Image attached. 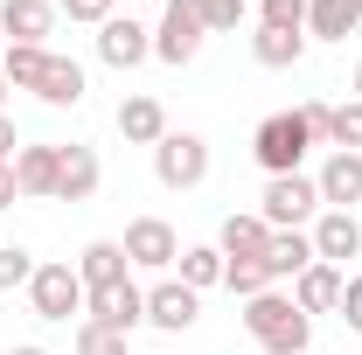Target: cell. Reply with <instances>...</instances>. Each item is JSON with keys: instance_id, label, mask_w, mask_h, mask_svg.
<instances>
[{"instance_id": "1", "label": "cell", "mask_w": 362, "mask_h": 355, "mask_svg": "<svg viewBox=\"0 0 362 355\" xmlns=\"http://www.w3.org/2000/svg\"><path fill=\"white\" fill-rule=\"evenodd\" d=\"M0 70H7L14 91H35L42 105H56V112H77V105H84V63H77V56L7 42V49H0Z\"/></svg>"}, {"instance_id": "2", "label": "cell", "mask_w": 362, "mask_h": 355, "mask_svg": "<svg viewBox=\"0 0 362 355\" xmlns=\"http://www.w3.org/2000/svg\"><path fill=\"white\" fill-rule=\"evenodd\" d=\"M244 334L265 355H307L314 320L293 307V293H258V300H244Z\"/></svg>"}, {"instance_id": "3", "label": "cell", "mask_w": 362, "mask_h": 355, "mask_svg": "<svg viewBox=\"0 0 362 355\" xmlns=\"http://www.w3.org/2000/svg\"><path fill=\"white\" fill-rule=\"evenodd\" d=\"M307 119L300 112H272L258 119V133H251V153H258V168L265 175H300V161H307Z\"/></svg>"}, {"instance_id": "4", "label": "cell", "mask_w": 362, "mask_h": 355, "mask_svg": "<svg viewBox=\"0 0 362 355\" xmlns=\"http://www.w3.org/2000/svg\"><path fill=\"white\" fill-rule=\"evenodd\" d=\"M202 0H168L160 7V28H153V56L160 63H175V70H188L195 56H202Z\"/></svg>"}, {"instance_id": "5", "label": "cell", "mask_w": 362, "mask_h": 355, "mask_svg": "<svg viewBox=\"0 0 362 355\" xmlns=\"http://www.w3.org/2000/svg\"><path fill=\"white\" fill-rule=\"evenodd\" d=\"M258 216H265L272 230H307V223L320 216L314 175H272V181H265V202H258Z\"/></svg>"}, {"instance_id": "6", "label": "cell", "mask_w": 362, "mask_h": 355, "mask_svg": "<svg viewBox=\"0 0 362 355\" xmlns=\"http://www.w3.org/2000/svg\"><path fill=\"white\" fill-rule=\"evenodd\" d=\"M153 175H160V188H202L209 181V139L168 126V139L153 146Z\"/></svg>"}, {"instance_id": "7", "label": "cell", "mask_w": 362, "mask_h": 355, "mask_svg": "<svg viewBox=\"0 0 362 355\" xmlns=\"http://www.w3.org/2000/svg\"><path fill=\"white\" fill-rule=\"evenodd\" d=\"M119 251H126V265H139V272H168L181 258V237H175L168 216H133L126 237H119Z\"/></svg>"}, {"instance_id": "8", "label": "cell", "mask_w": 362, "mask_h": 355, "mask_svg": "<svg viewBox=\"0 0 362 355\" xmlns=\"http://www.w3.org/2000/svg\"><path fill=\"white\" fill-rule=\"evenodd\" d=\"M28 307H35V320H70V313H84V279H77V265H35Z\"/></svg>"}, {"instance_id": "9", "label": "cell", "mask_w": 362, "mask_h": 355, "mask_svg": "<svg viewBox=\"0 0 362 355\" xmlns=\"http://www.w3.org/2000/svg\"><path fill=\"white\" fill-rule=\"evenodd\" d=\"M84 320L112 327V334H133L139 320H146V293H139L133 279H119V286H98V293H84Z\"/></svg>"}, {"instance_id": "10", "label": "cell", "mask_w": 362, "mask_h": 355, "mask_svg": "<svg viewBox=\"0 0 362 355\" xmlns=\"http://www.w3.org/2000/svg\"><path fill=\"white\" fill-rule=\"evenodd\" d=\"M307 237H314V258H320V265H341V272H349V258H362V223H356V209H320Z\"/></svg>"}, {"instance_id": "11", "label": "cell", "mask_w": 362, "mask_h": 355, "mask_svg": "<svg viewBox=\"0 0 362 355\" xmlns=\"http://www.w3.org/2000/svg\"><path fill=\"white\" fill-rule=\"evenodd\" d=\"M202 320V293H188L181 279H160L153 293H146V327H160V334H188Z\"/></svg>"}, {"instance_id": "12", "label": "cell", "mask_w": 362, "mask_h": 355, "mask_svg": "<svg viewBox=\"0 0 362 355\" xmlns=\"http://www.w3.org/2000/svg\"><path fill=\"white\" fill-rule=\"evenodd\" d=\"M98 56H105L112 70H139V63L153 56V28H139L133 14H112V21L98 28Z\"/></svg>"}, {"instance_id": "13", "label": "cell", "mask_w": 362, "mask_h": 355, "mask_svg": "<svg viewBox=\"0 0 362 355\" xmlns=\"http://www.w3.org/2000/svg\"><path fill=\"white\" fill-rule=\"evenodd\" d=\"M314 188H320V209H356V202H362V153L334 146V153L320 161Z\"/></svg>"}, {"instance_id": "14", "label": "cell", "mask_w": 362, "mask_h": 355, "mask_svg": "<svg viewBox=\"0 0 362 355\" xmlns=\"http://www.w3.org/2000/svg\"><path fill=\"white\" fill-rule=\"evenodd\" d=\"M0 35L7 42H28V49H49V35H56V0H0Z\"/></svg>"}, {"instance_id": "15", "label": "cell", "mask_w": 362, "mask_h": 355, "mask_svg": "<svg viewBox=\"0 0 362 355\" xmlns=\"http://www.w3.org/2000/svg\"><path fill=\"white\" fill-rule=\"evenodd\" d=\"M56 175H63V146H21L14 153V181L28 202H56Z\"/></svg>"}, {"instance_id": "16", "label": "cell", "mask_w": 362, "mask_h": 355, "mask_svg": "<svg viewBox=\"0 0 362 355\" xmlns=\"http://www.w3.org/2000/svg\"><path fill=\"white\" fill-rule=\"evenodd\" d=\"M265 244H272V223L258 216V209H251V216H244V209H230L223 230H216V251H223L230 265H244V258H265Z\"/></svg>"}, {"instance_id": "17", "label": "cell", "mask_w": 362, "mask_h": 355, "mask_svg": "<svg viewBox=\"0 0 362 355\" xmlns=\"http://www.w3.org/2000/svg\"><path fill=\"white\" fill-rule=\"evenodd\" d=\"M341 279H349L341 265H320V258H314V265L293 279V307L307 313V320H314V313H334V307H341Z\"/></svg>"}, {"instance_id": "18", "label": "cell", "mask_w": 362, "mask_h": 355, "mask_svg": "<svg viewBox=\"0 0 362 355\" xmlns=\"http://www.w3.org/2000/svg\"><path fill=\"white\" fill-rule=\"evenodd\" d=\"M362 28V0H307V42H349Z\"/></svg>"}, {"instance_id": "19", "label": "cell", "mask_w": 362, "mask_h": 355, "mask_svg": "<svg viewBox=\"0 0 362 355\" xmlns=\"http://www.w3.org/2000/svg\"><path fill=\"white\" fill-rule=\"evenodd\" d=\"M258 265H265L272 286H279V279H300V272L314 265V237H307V230H272V244H265Z\"/></svg>"}, {"instance_id": "20", "label": "cell", "mask_w": 362, "mask_h": 355, "mask_svg": "<svg viewBox=\"0 0 362 355\" xmlns=\"http://www.w3.org/2000/svg\"><path fill=\"white\" fill-rule=\"evenodd\" d=\"M119 133H126V146H160V139H168V112H160V98L133 91V98L119 105Z\"/></svg>"}, {"instance_id": "21", "label": "cell", "mask_w": 362, "mask_h": 355, "mask_svg": "<svg viewBox=\"0 0 362 355\" xmlns=\"http://www.w3.org/2000/svg\"><path fill=\"white\" fill-rule=\"evenodd\" d=\"M98 181H105V168H98V146H63L56 202H90V195H98Z\"/></svg>"}, {"instance_id": "22", "label": "cell", "mask_w": 362, "mask_h": 355, "mask_svg": "<svg viewBox=\"0 0 362 355\" xmlns=\"http://www.w3.org/2000/svg\"><path fill=\"white\" fill-rule=\"evenodd\" d=\"M77 279H84V293H98V286H119V279H133V265H126V251H119L112 237H90L84 251H77Z\"/></svg>"}, {"instance_id": "23", "label": "cell", "mask_w": 362, "mask_h": 355, "mask_svg": "<svg viewBox=\"0 0 362 355\" xmlns=\"http://www.w3.org/2000/svg\"><path fill=\"white\" fill-rule=\"evenodd\" d=\"M223 272H230V258L216 251V244H188V251H181V286H188V293L223 286Z\"/></svg>"}, {"instance_id": "24", "label": "cell", "mask_w": 362, "mask_h": 355, "mask_svg": "<svg viewBox=\"0 0 362 355\" xmlns=\"http://www.w3.org/2000/svg\"><path fill=\"white\" fill-rule=\"evenodd\" d=\"M251 56H258L265 70H293V63L307 56V35H293V28H258V35H251Z\"/></svg>"}, {"instance_id": "25", "label": "cell", "mask_w": 362, "mask_h": 355, "mask_svg": "<svg viewBox=\"0 0 362 355\" xmlns=\"http://www.w3.org/2000/svg\"><path fill=\"white\" fill-rule=\"evenodd\" d=\"M77 355H133V334H112L98 320H77Z\"/></svg>"}, {"instance_id": "26", "label": "cell", "mask_w": 362, "mask_h": 355, "mask_svg": "<svg viewBox=\"0 0 362 355\" xmlns=\"http://www.w3.org/2000/svg\"><path fill=\"white\" fill-rule=\"evenodd\" d=\"M258 28H293V35H307V0H258Z\"/></svg>"}, {"instance_id": "27", "label": "cell", "mask_w": 362, "mask_h": 355, "mask_svg": "<svg viewBox=\"0 0 362 355\" xmlns=\"http://www.w3.org/2000/svg\"><path fill=\"white\" fill-rule=\"evenodd\" d=\"M223 286L237 293V300H258V293H272V279H265V265H258V258H244V265H230V272H223Z\"/></svg>"}, {"instance_id": "28", "label": "cell", "mask_w": 362, "mask_h": 355, "mask_svg": "<svg viewBox=\"0 0 362 355\" xmlns=\"http://www.w3.org/2000/svg\"><path fill=\"white\" fill-rule=\"evenodd\" d=\"M35 279V258L21 251V244H0V293H14V286H28Z\"/></svg>"}, {"instance_id": "29", "label": "cell", "mask_w": 362, "mask_h": 355, "mask_svg": "<svg viewBox=\"0 0 362 355\" xmlns=\"http://www.w3.org/2000/svg\"><path fill=\"white\" fill-rule=\"evenodd\" d=\"M202 28H209V35L244 28V0H202Z\"/></svg>"}, {"instance_id": "30", "label": "cell", "mask_w": 362, "mask_h": 355, "mask_svg": "<svg viewBox=\"0 0 362 355\" xmlns=\"http://www.w3.org/2000/svg\"><path fill=\"white\" fill-rule=\"evenodd\" d=\"M300 119H307V139H314V146H334V105L307 98V105H300Z\"/></svg>"}, {"instance_id": "31", "label": "cell", "mask_w": 362, "mask_h": 355, "mask_svg": "<svg viewBox=\"0 0 362 355\" xmlns=\"http://www.w3.org/2000/svg\"><path fill=\"white\" fill-rule=\"evenodd\" d=\"M334 146H349V153H362V98H349V105L334 112Z\"/></svg>"}, {"instance_id": "32", "label": "cell", "mask_w": 362, "mask_h": 355, "mask_svg": "<svg viewBox=\"0 0 362 355\" xmlns=\"http://www.w3.org/2000/svg\"><path fill=\"white\" fill-rule=\"evenodd\" d=\"M56 14H70V21H84V28H105V21H112V0H56Z\"/></svg>"}, {"instance_id": "33", "label": "cell", "mask_w": 362, "mask_h": 355, "mask_svg": "<svg viewBox=\"0 0 362 355\" xmlns=\"http://www.w3.org/2000/svg\"><path fill=\"white\" fill-rule=\"evenodd\" d=\"M334 313L362 334V272H349V279H341V307H334Z\"/></svg>"}, {"instance_id": "34", "label": "cell", "mask_w": 362, "mask_h": 355, "mask_svg": "<svg viewBox=\"0 0 362 355\" xmlns=\"http://www.w3.org/2000/svg\"><path fill=\"white\" fill-rule=\"evenodd\" d=\"M21 202V181H14V161H0V209H14Z\"/></svg>"}, {"instance_id": "35", "label": "cell", "mask_w": 362, "mask_h": 355, "mask_svg": "<svg viewBox=\"0 0 362 355\" xmlns=\"http://www.w3.org/2000/svg\"><path fill=\"white\" fill-rule=\"evenodd\" d=\"M14 153H21V139H14V119L0 112V161H14Z\"/></svg>"}, {"instance_id": "36", "label": "cell", "mask_w": 362, "mask_h": 355, "mask_svg": "<svg viewBox=\"0 0 362 355\" xmlns=\"http://www.w3.org/2000/svg\"><path fill=\"white\" fill-rule=\"evenodd\" d=\"M7 355H49V349H35V342H21V349H7Z\"/></svg>"}, {"instance_id": "37", "label": "cell", "mask_w": 362, "mask_h": 355, "mask_svg": "<svg viewBox=\"0 0 362 355\" xmlns=\"http://www.w3.org/2000/svg\"><path fill=\"white\" fill-rule=\"evenodd\" d=\"M7 91H14V84H7V70H0V105H7Z\"/></svg>"}, {"instance_id": "38", "label": "cell", "mask_w": 362, "mask_h": 355, "mask_svg": "<svg viewBox=\"0 0 362 355\" xmlns=\"http://www.w3.org/2000/svg\"><path fill=\"white\" fill-rule=\"evenodd\" d=\"M356 98H362V63H356Z\"/></svg>"}]
</instances>
